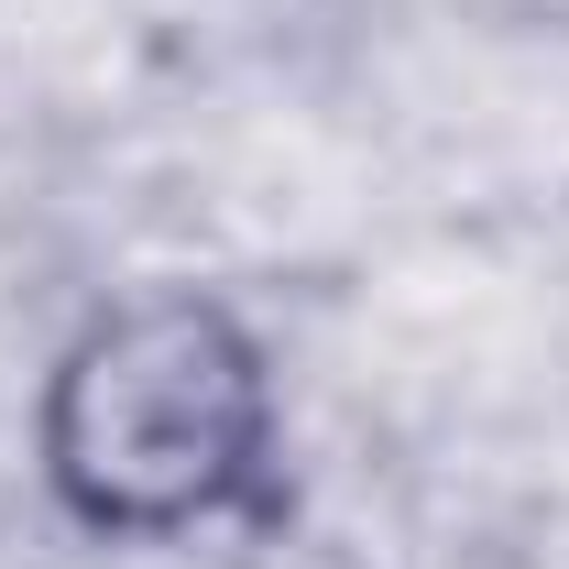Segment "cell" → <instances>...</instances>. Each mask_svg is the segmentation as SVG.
<instances>
[{
    "label": "cell",
    "mask_w": 569,
    "mask_h": 569,
    "mask_svg": "<svg viewBox=\"0 0 569 569\" xmlns=\"http://www.w3.org/2000/svg\"><path fill=\"white\" fill-rule=\"evenodd\" d=\"M44 503L99 548H198L284 515V372L219 284H132L33 383Z\"/></svg>",
    "instance_id": "6da1fadb"
}]
</instances>
